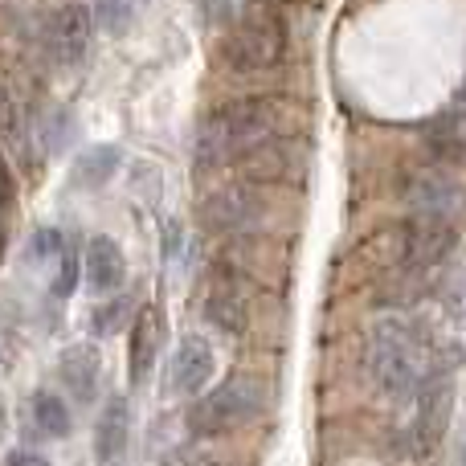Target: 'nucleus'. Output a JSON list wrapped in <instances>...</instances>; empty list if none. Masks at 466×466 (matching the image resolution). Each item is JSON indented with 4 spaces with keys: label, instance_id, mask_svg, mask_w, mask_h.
I'll return each mask as SVG.
<instances>
[{
    "label": "nucleus",
    "instance_id": "1",
    "mask_svg": "<svg viewBox=\"0 0 466 466\" xmlns=\"http://www.w3.org/2000/svg\"><path fill=\"white\" fill-rule=\"evenodd\" d=\"M364 372L380 397L397 405L413 401L421 380L434 372V348H430L426 328L418 319L380 315L364 339Z\"/></svg>",
    "mask_w": 466,
    "mask_h": 466
},
{
    "label": "nucleus",
    "instance_id": "2",
    "mask_svg": "<svg viewBox=\"0 0 466 466\" xmlns=\"http://www.w3.org/2000/svg\"><path fill=\"white\" fill-rule=\"evenodd\" d=\"M282 123V106L274 98H233L213 111L197 131V164L201 168H226L246 160L254 147L270 144Z\"/></svg>",
    "mask_w": 466,
    "mask_h": 466
},
{
    "label": "nucleus",
    "instance_id": "3",
    "mask_svg": "<svg viewBox=\"0 0 466 466\" xmlns=\"http://www.w3.org/2000/svg\"><path fill=\"white\" fill-rule=\"evenodd\" d=\"M262 410H266L262 380L249 377V372H233V377H226L218 389H209V393L193 405L188 426L205 438H218V434H229V430L246 426V421H254Z\"/></svg>",
    "mask_w": 466,
    "mask_h": 466
},
{
    "label": "nucleus",
    "instance_id": "4",
    "mask_svg": "<svg viewBox=\"0 0 466 466\" xmlns=\"http://www.w3.org/2000/svg\"><path fill=\"white\" fill-rule=\"evenodd\" d=\"M226 62L238 74L270 70L287 54V29H282V13H246V21L233 25L226 46H221Z\"/></svg>",
    "mask_w": 466,
    "mask_h": 466
},
{
    "label": "nucleus",
    "instance_id": "5",
    "mask_svg": "<svg viewBox=\"0 0 466 466\" xmlns=\"http://www.w3.org/2000/svg\"><path fill=\"white\" fill-rule=\"evenodd\" d=\"M451 401H454V380L451 372L434 364V372L421 380L418 397H413V421L410 434H405V454L410 459H430L442 446L446 421H451Z\"/></svg>",
    "mask_w": 466,
    "mask_h": 466
},
{
    "label": "nucleus",
    "instance_id": "6",
    "mask_svg": "<svg viewBox=\"0 0 466 466\" xmlns=\"http://www.w3.org/2000/svg\"><path fill=\"white\" fill-rule=\"evenodd\" d=\"M405 209L430 226L459 229L466 221V185L446 168H421L405 185Z\"/></svg>",
    "mask_w": 466,
    "mask_h": 466
},
{
    "label": "nucleus",
    "instance_id": "7",
    "mask_svg": "<svg viewBox=\"0 0 466 466\" xmlns=\"http://www.w3.org/2000/svg\"><path fill=\"white\" fill-rule=\"evenodd\" d=\"M95 37V8L86 0H66L46 21V54L54 66H78Z\"/></svg>",
    "mask_w": 466,
    "mask_h": 466
},
{
    "label": "nucleus",
    "instance_id": "8",
    "mask_svg": "<svg viewBox=\"0 0 466 466\" xmlns=\"http://www.w3.org/2000/svg\"><path fill=\"white\" fill-rule=\"evenodd\" d=\"M413 246H418V221H397V226H385L377 233H369V238L360 241V246L352 249V270L360 274H393L401 270V266H410L413 258Z\"/></svg>",
    "mask_w": 466,
    "mask_h": 466
},
{
    "label": "nucleus",
    "instance_id": "9",
    "mask_svg": "<svg viewBox=\"0 0 466 466\" xmlns=\"http://www.w3.org/2000/svg\"><path fill=\"white\" fill-rule=\"evenodd\" d=\"M258 213H262V185H254V180L218 185V188H209L201 201V221H205V229H213V233L246 229Z\"/></svg>",
    "mask_w": 466,
    "mask_h": 466
},
{
    "label": "nucleus",
    "instance_id": "10",
    "mask_svg": "<svg viewBox=\"0 0 466 466\" xmlns=\"http://www.w3.org/2000/svg\"><path fill=\"white\" fill-rule=\"evenodd\" d=\"M127 279V258H123V246L106 233H95V238L82 246V282L95 295H111V290L123 287Z\"/></svg>",
    "mask_w": 466,
    "mask_h": 466
},
{
    "label": "nucleus",
    "instance_id": "11",
    "mask_svg": "<svg viewBox=\"0 0 466 466\" xmlns=\"http://www.w3.org/2000/svg\"><path fill=\"white\" fill-rule=\"evenodd\" d=\"M213 369H218V360H213V348L205 336H185L177 344V356H172V393L180 397H197L209 389L213 380Z\"/></svg>",
    "mask_w": 466,
    "mask_h": 466
},
{
    "label": "nucleus",
    "instance_id": "12",
    "mask_svg": "<svg viewBox=\"0 0 466 466\" xmlns=\"http://www.w3.org/2000/svg\"><path fill=\"white\" fill-rule=\"evenodd\" d=\"M57 377H62L66 393L74 397L78 405H90L98 397V380H103V352L98 344H70L57 360Z\"/></svg>",
    "mask_w": 466,
    "mask_h": 466
},
{
    "label": "nucleus",
    "instance_id": "13",
    "mask_svg": "<svg viewBox=\"0 0 466 466\" xmlns=\"http://www.w3.org/2000/svg\"><path fill=\"white\" fill-rule=\"evenodd\" d=\"M131 442V405L127 397H106L103 413L95 421V459L98 466H123Z\"/></svg>",
    "mask_w": 466,
    "mask_h": 466
},
{
    "label": "nucleus",
    "instance_id": "14",
    "mask_svg": "<svg viewBox=\"0 0 466 466\" xmlns=\"http://www.w3.org/2000/svg\"><path fill=\"white\" fill-rule=\"evenodd\" d=\"M421 139H426V147L438 160L454 164V168H466V111L462 106L430 115L426 127H421Z\"/></svg>",
    "mask_w": 466,
    "mask_h": 466
},
{
    "label": "nucleus",
    "instance_id": "15",
    "mask_svg": "<svg viewBox=\"0 0 466 466\" xmlns=\"http://www.w3.org/2000/svg\"><path fill=\"white\" fill-rule=\"evenodd\" d=\"M156 344H160V311L147 307L131 319V385H144L156 369Z\"/></svg>",
    "mask_w": 466,
    "mask_h": 466
},
{
    "label": "nucleus",
    "instance_id": "16",
    "mask_svg": "<svg viewBox=\"0 0 466 466\" xmlns=\"http://www.w3.org/2000/svg\"><path fill=\"white\" fill-rule=\"evenodd\" d=\"M29 418L41 438H70V430H74L70 405H66V397L54 393V389H37V393H33Z\"/></svg>",
    "mask_w": 466,
    "mask_h": 466
},
{
    "label": "nucleus",
    "instance_id": "17",
    "mask_svg": "<svg viewBox=\"0 0 466 466\" xmlns=\"http://www.w3.org/2000/svg\"><path fill=\"white\" fill-rule=\"evenodd\" d=\"M119 164H123V152L115 144L86 147V152L74 160V185H78V188H103V185H111V177L119 172Z\"/></svg>",
    "mask_w": 466,
    "mask_h": 466
},
{
    "label": "nucleus",
    "instance_id": "18",
    "mask_svg": "<svg viewBox=\"0 0 466 466\" xmlns=\"http://www.w3.org/2000/svg\"><path fill=\"white\" fill-rule=\"evenodd\" d=\"M205 315H209V323H218L221 331H241V323H246V299H241V290L229 287V282H213L209 299H205Z\"/></svg>",
    "mask_w": 466,
    "mask_h": 466
},
{
    "label": "nucleus",
    "instance_id": "19",
    "mask_svg": "<svg viewBox=\"0 0 466 466\" xmlns=\"http://www.w3.org/2000/svg\"><path fill=\"white\" fill-rule=\"evenodd\" d=\"M0 139H13V144H21L25 139V115L21 106H16L13 90L0 82Z\"/></svg>",
    "mask_w": 466,
    "mask_h": 466
},
{
    "label": "nucleus",
    "instance_id": "20",
    "mask_svg": "<svg viewBox=\"0 0 466 466\" xmlns=\"http://www.w3.org/2000/svg\"><path fill=\"white\" fill-rule=\"evenodd\" d=\"M95 21H103L111 33H127L131 21H136V5L131 0H98Z\"/></svg>",
    "mask_w": 466,
    "mask_h": 466
},
{
    "label": "nucleus",
    "instance_id": "21",
    "mask_svg": "<svg viewBox=\"0 0 466 466\" xmlns=\"http://www.w3.org/2000/svg\"><path fill=\"white\" fill-rule=\"evenodd\" d=\"M127 315H131V299L127 295L111 299V303H103L95 311V331H98V336H115V331L127 323Z\"/></svg>",
    "mask_w": 466,
    "mask_h": 466
},
{
    "label": "nucleus",
    "instance_id": "22",
    "mask_svg": "<svg viewBox=\"0 0 466 466\" xmlns=\"http://www.w3.org/2000/svg\"><path fill=\"white\" fill-rule=\"evenodd\" d=\"M78 279H82V262H78V254H74V249L66 246V249H62V258H57V274H54V295H57V299L74 295V287H78Z\"/></svg>",
    "mask_w": 466,
    "mask_h": 466
},
{
    "label": "nucleus",
    "instance_id": "23",
    "mask_svg": "<svg viewBox=\"0 0 466 466\" xmlns=\"http://www.w3.org/2000/svg\"><path fill=\"white\" fill-rule=\"evenodd\" d=\"M62 249H66V233L54 229V226L37 229V233H33V241H29V254L37 258V262H57V258H62Z\"/></svg>",
    "mask_w": 466,
    "mask_h": 466
},
{
    "label": "nucleus",
    "instance_id": "24",
    "mask_svg": "<svg viewBox=\"0 0 466 466\" xmlns=\"http://www.w3.org/2000/svg\"><path fill=\"white\" fill-rule=\"evenodd\" d=\"M5 466H49L46 454H37V451H13L5 459Z\"/></svg>",
    "mask_w": 466,
    "mask_h": 466
},
{
    "label": "nucleus",
    "instance_id": "25",
    "mask_svg": "<svg viewBox=\"0 0 466 466\" xmlns=\"http://www.w3.org/2000/svg\"><path fill=\"white\" fill-rule=\"evenodd\" d=\"M454 106H462V111H466V78H462V86H459V95H454Z\"/></svg>",
    "mask_w": 466,
    "mask_h": 466
},
{
    "label": "nucleus",
    "instance_id": "26",
    "mask_svg": "<svg viewBox=\"0 0 466 466\" xmlns=\"http://www.w3.org/2000/svg\"><path fill=\"white\" fill-rule=\"evenodd\" d=\"M5 426L8 421H5V405H0V438H5Z\"/></svg>",
    "mask_w": 466,
    "mask_h": 466
},
{
    "label": "nucleus",
    "instance_id": "27",
    "mask_svg": "<svg viewBox=\"0 0 466 466\" xmlns=\"http://www.w3.org/2000/svg\"><path fill=\"white\" fill-rule=\"evenodd\" d=\"M462 459H466V446H462Z\"/></svg>",
    "mask_w": 466,
    "mask_h": 466
}]
</instances>
